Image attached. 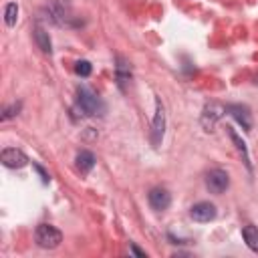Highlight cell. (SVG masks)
I'll return each instance as SVG.
<instances>
[{
	"label": "cell",
	"instance_id": "obj_11",
	"mask_svg": "<svg viewBox=\"0 0 258 258\" xmlns=\"http://www.w3.org/2000/svg\"><path fill=\"white\" fill-rule=\"evenodd\" d=\"M242 236H244V242L246 246L252 250V252H258V228L248 224L242 228Z\"/></svg>",
	"mask_w": 258,
	"mask_h": 258
},
{
	"label": "cell",
	"instance_id": "obj_15",
	"mask_svg": "<svg viewBox=\"0 0 258 258\" xmlns=\"http://www.w3.org/2000/svg\"><path fill=\"white\" fill-rule=\"evenodd\" d=\"M16 18H18V4L16 2H10L6 4V10H4V20L8 26H14L16 24Z\"/></svg>",
	"mask_w": 258,
	"mask_h": 258
},
{
	"label": "cell",
	"instance_id": "obj_18",
	"mask_svg": "<svg viewBox=\"0 0 258 258\" xmlns=\"http://www.w3.org/2000/svg\"><path fill=\"white\" fill-rule=\"evenodd\" d=\"M34 169H36V171L40 173V177H42V181H44V183H46V181L50 179V177H48V173H46V171H44V169H42L40 165H36V163H34Z\"/></svg>",
	"mask_w": 258,
	"mask_h": 258
},
{
	"label": "cell",
	"instance_id": "obj_6",
	"mask_svg": "<svg viewBox=\"0 0 258 258\" xmlns=\"http://www.w3.org/2000/svg\"><path fill=\"white\" fill-rule=\"evenodd\" d=\"M147 200H149V206H151L155 212H163V210H167L169 204H171V196H169V191L163 189V187H153V189L149 191Z\"/></svg>",
	"mask_w": 258,
	"mask_h": 258
},
{
	"label": "cell",
	"instance_id": "obj_14",
	"mask_svg": "<svg viewBox=\"0 0 258 258\" xmlns=\"http://www.w3.org/2000/svg\"><path fill=\"white\" fill-rule=\"evenodd\" d=\"M228 133H230V137H232V141L236 143V147H238V151L242 153V157H244V163H246V165H248V169H250L252 165H250V157H248V151H246V143H244V141H242V139L238 137V133H236L234 129H230V127H228Z\"/></svg>",
	"mask_w": 258,
	"mask_h": 258
},
{
	"label": "cell",
	"instance_id": "obj_7",
	"mask_svg": "<svg viewBox=\"0 0 258 258\" xmlns=\"http://www.w3.org/2000/svg\"><path fill=\"white\" fill-rule=\"evenodd\" d=\"M216 206L210 204V202H200L196 206H191L189 210V216L196 220V222H212L216 218Z\"/></svg>",
	"mask_w": 258,
	"mask_h": 258
},
{
	"label": "cell",
	"instance_id": "obj_17",
	"mask_svg": "<svg viewBox=\"0 0 258 258\" xmlns=\"http://www.w3.org/2000/svg\"><path fill=\"white\" fill-rule=\"evenodd\" d=\"M20 111V105L16 103V105H12V107H8V109H4V113H2V119L6 121V119H10V117H14L16 113Z\"/></svg>",
	"mask_w": 258,
	"mask_h": 258
},
{
	"label": "cell",
	"instance_id": "obj_9",
	"mask_svg": "<svg viewBox=\"0 0 258 258\" xmlns=\"http://www.w3.org/2000/svg\"><path fill=\"white\" fill-rule=\"evenodd\" d=\"M224 113H226V107H222V105H218V103H210V105H206L202 121H204V125L208 127V131L214 127V123H216Z\"/></svg>",
	"mask_w": 258,
	"mask_h": 258
},
{
	"label": "cell",
	"instance_id": "obj_5",
	"mask_svg": "<svg viewBox=\"0 0 258 258\" xmlns=\"http://www.w3.org/2000/svg\"><path fill=\"white\" fill-rule=\"evenodd\" d=\"M0 161L6 167H10V169H20V167H24L28 163V157L20 149H16V147H6L0 153Z\"/></svg>",
	"mask_w": 258,
	"mask_h": 258
},
{
	"label": "cell",
	"instance_id": "obj_16",
	"mask_svg": "<svg viewBox=\"0 0 258 258\" xmlns=\"http://www.w3.org/2000/svg\"><path fill=\"white\" fill-rule=\"evenodd\" d=\"M91 71H93V67H91L89 60H79V62L75 64V73H77L79 77H89Z\"/></svg>",
	"mask_w": 258,
	"mask_h": 258
},
{
	"label": "cell",
	"instance_id": "obj_4",
	"mask_svg": "<svg viewBox=\"0 0 258 258\" xmlns=\"http://www.w3.org/2000/svg\"><path fill=\"white\" fill-rule=\"evenodd\" d=\"M163 133H165V111H163V105L157 101L155 103V117H153V125H151V143L155 147L161 143Z\"/></svg>",
	"mask_w": 258,
	"mask_h": 258
},
{
	"label": "cell",
	"instance_id": "obj_2",
	"mask_svg": "<svg viewBox=\"0 0 258 258\" xmlns=\"http://www.w3.org/2000/svg\"><path fill=\"white\" fill-rule=\"evenodd\" d=\"M34 238H36V244H38L40 248H48V250L56 248V246L62 242L60 230H56V228L50 226V224H40V226L36 228V232H34Z\"/></svg>",
	"mask_w": 258,
	"mask_h": 258
},
{
	"label": "cell",
	"instance_id": "obj_8",
	"mask_svg": "<svg viewBox=\"0 0 258 258\" xmlns=\"http://www.w3.org/2000/svg\"><path fill=\"white\" fill-rule=\"evenodd\" d=\"M226 111L242 125L244 131L252 129V115H250V109L246 105H226Z\"/></svg>",
	"mask_w": 258,
	"mask_h": 258
},
{
	"label": "cell",
	"instance_id": "obj_10",
	"mask_svg": "<svg viewBox=\"0 0 258 258\" xmlns=\"http://www.w3.org/2000/svg\"><path fill=\"white\" fill-rule=\"evenodd\" d=\"M93 167H95V155L91 151H87V149L79 151L77 153V169L81 173H89Z\"/></svg>",
	"mask_w": 258,
	"mask_h": 258
},
{
	"label": "cell",
	"instance_id": "obj_13",
	"mask_svg": "<svg viewBox=\"0 0 258 258\" xmlns=\"http://www.w3.org/2000/svg\"><path fill=\"white\" fill-rule=\"evenodd\" d=\"M117 81H119V87H121V89H125V85L131 81L129 64H127L123 58H117Z\"/></svg>",
	"mask_w": 258,
	"mask_h": 258
},
{
	"label": "cell",
	"instance_id": "obj_1",
	"mask_svg": "<svg viewBox=\"0 0 258 258\" xmlns=\"http://www.w3.org/2000/svg\"><path fill=\"white\" fill-rule=\"evenodd\" d=\"M77 103H79L81 111H85L87 115H103L105 113L103 99L95 91H91L89 87H79L77 89Z\"/></svg>",
	"mask_w": 258,
	"mask_h": 258
},
{
	"label": "cell",
	"instance_id": "obj_12",
	"mask_svg": "<svg viewBox=\"0 0 258 258\" xmlns=\"http://www.w3.org/2000/svg\"><path fill=\"white\" fill-rule=\"evenodd\" d=\"M34 40H36V44H38V48L42 52H46V54L52 52V42H50V36H48V32L44 28H40V26L34 28Z\"/></svg>",
	"mask_w": 258,
	"mask_h": 258
},
{
	"label": "cell",
	"instance_id": "obj_3",
	"mask_svg": "<svg viewBox=\"0 0 258 258\" xmlns=\"http://www.w3.org/2000/svg\"><path fill=\"white\" fill-rule=\"evenodd\" d=\"M206 185L212 194H222L228 189L230 185V177L224 169H212L208 175H206Z\"/></svg>",
	"mask_w": 258,
	"mask_h": 258
},
{
	"label": "cell",
	"instance_id": "obj_19",
	"mask_svg": "<svg viewBox=\"0 0 258 258\" xmlns=\"http://www.w3.org/2000/svg\"><path fill=\"white\" fill-rule=\"evenodd\" d=\"M129 250H131L133 254H137V256H145V252H143V250H139L135 244H131V246H129Z\"/></svg>",
	"mask_w": 258,
	"mask_h": 258
}]
</instances>
